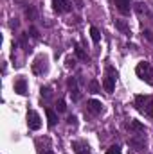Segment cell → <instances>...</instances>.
I'll use <instances>...</instances> for the list:
<instances>
[{"label": "cell", "instance_id": "obj_1", "mask_svg": "<svg viewBox=\"0 0 153 154\" xmlns=\"http://www.w3.org/2000/svg\"><path fill=\"white\" fill-rule=\"evenodd\" d=\"M135 106L141 113L148 116H153V97L150 95H137L135 97Z\"/></svg>", "mask_w": 153, "mask_h": 154}, {"label": "cell", "instance_id": "obj_14", "mask_svg": "<svg viewBox=\"0 0 153 154\" xmlns=\"http://www.w3.org/2000/svg\"><path fill=\"white\" fill-rule=\"evenodd\" d=\"M115 27L122 32V34H126V36H130V27L126 25V22L124 20H115Z\"/></svg>", "mask_w": 153, "mask_h": 154}, {"label": "cell", "instance_id": "obj_27", "mask_svg": "<svg viewBox=\"0 0 153 154\" xmlns=\"http://www.w3.org/2000/svg\"><path fill=\"white\" fill-rule=\"evenodd\" d=\"M67 66H74V59H67Z\"/></svg>", "mask_w": 153, "mask_h": 154}, {"label": "cell", "instance_id": "obj_26", "mask_svg": "<svg viewBox=\"0 0 153 154\" xmlns=\"http://www.w3.org/2000/svg\"><path fill=\"white\" fill-rule=\"evenodd\" d=\"M16 27H18V22H16V20H15V22H11V29H16Z\"/></svg>", "mask_w": 153, "mask_h": 154}, {"label": "cell", "instance_id": "obj_17", "mask_svg": "<svg viewBox=\"0 0 153 154\" xmlns=\"http://www.w3.org/2000/svg\"><path fill=\"white\" fill-rule=\"evenodd\" d=\"M90 36H92V41L94 43H99L101 41V32L97 27H90Z\"/></svg>", "mask_w": 153, "mask_h": 154}, {"label": "cell", "instance_id": "obj_10", "mask_svg": "<svg viewBox=\"0 0 153 154\" xmlns=\"http://www.w3.org/2000/svg\"><path fill=\"white\" fill-rule=\"evenodd\" d=\"M15 91H16L18 95H25V93H27V81H25L24 77H20V79L15 81Z\"/></svg>", "mask_w": 153, "mask_h": 154}, {"label": "cell", "instance_id": "obj_19", "mask_svg": "<svg viewBox=\"0 0 153 154\" xmlns=\"http://www.w3.org/2000/svg\"><path fill=\"white\" fill-rule=\"evenodd\" d=\"M25 16H27L29 20H34V18H36V11H34V7L29 5V7L25 9Z\"/></svg>", "mask_w": 153, "mask_h": 154}, {"label": "cell", "instance_id": "obj_13", "mask_svg": "<svg viewBox=\"0 0 153 154\" xmlns=\"http://www.w3.org/2000/svg\"><path fill=\"white\" fill-rule=\"evenodd\" d=\"M45 115H47V122H49V125H50V127H52V125H56V122H58V115H56V111H54V109L45 108Z\"/></svg>", "mask_w": 153, "mask_h": 154}, {"label": "cell", "instance_id": "obj_4", "mask_svg": "<svg viewBox=\"0 0 153 154\" xmlns=\"http://www.w3.org/2000/svg\"><path fill=\"white\" fill-rule=\"evenodd\" d=\"M47 70H49V59H47V56L41 54V56H38L34 59V63H33V72L36 75H43Z\"/></svg>", "mask_w": 153, "mask_h": 154}, {"label": "cell", "instance_id": "obj_15", "mask_svg": "<svg viewBox=\"0 0 153 154\" xmlns=\"http://www.w3.org/2000/svg\"><path fill=\"white\" fill-rule=\"evenodd\" d=\"M130 129H132V131H135V133H141V134L146 131V127H144L139 120H132V122H130Z\"/></svg>", "mask_w": 153, "mask_h": 154}, {"label": "cell", "instance_id": "obj_24", "mask_svg": "<svg viewBox=\"0 0 153 154\" xmlns=\"http://www.w3.org/2000/svg\"><path fill=\"white\" fill-rule=\"evenodd\" d=\"M29 32H31V36H33V38H38V36H40L36 27H31V29H29Z\"/></svg>", "mask_w": 153, "mask_h": 154}, {"label": "cell", "instance_id": "obj_3", "mask_svg": "<svg viewBox=\"0 0 153 154\" xmlns=\"http://www.w3.org/2000/svg\"><path fill=\"white\" fill-rule=\"evenodd\" d=\"M115 81H117V72L114 70V66H106V74H105V81H103V88H105V91H108V93L114 91Z\"/></svg>", "mask_w": 153, "mask_h": 154}, {"label": "cell", "instance_id": "obj_8", "mask_svg": "<svg viewBox=\"0 0 153 154\" xmlns=\"http://www.w3.org/2000/svg\"><path fill=\"white\" fill-rule=\"evenodd\" d=\"M86 109H88V113H92V115H99V113L103 111V104H101V100L90 99V100L86 102Z\"/></svg>", "mask_w": 153, "mask_h": 154}, {"label": "cell", "instance_id": "obj_23", "mask_svg": "<svg viewBox=\"0 0 153 154\" xmlns=\"http://www.w3.org/2000/svg\"><path fill=\"white\" fill-rule=\"evenodd\" d=\"M67 122H69V125H74V127L77 125V118H76V116H69V120H67Z\"/></svg>", "mask_w": 153, "mask_h": 154}, {"label": "cell", "instance_id": "obj_18", "mask_svg": "<svg viewBox=\"0 0 153 154\" xmlns=\"http://www.w3.org/2000/svg\"><path fill=\"white\" fill-rule=\"evenodd\" d=\"M99 90H101L99 82H97V81H90V84H88V91H90V93H99Z\"/></svg>", "mask_w": 153, "mask_h": 154}, {"label": "cell", "instance_id": "obj_12", "mask_svg": "<svg viewBox=\"0 0 153 154\" xmlns=\"http://www.w3.org/2000/svg\"><path fill=\"white\" fill-rule=\"evenodd\" d=\"M72 149H74V152L76 154H90V149H88V145L85 143V142H72Z\"/></svg>", "mask_w": 153, "mask_h": 154}, {"label": "cell", "instance_id": "obj_28", "mask_svg": "<svg viewBox=\"0 0 153 154\" xmlns=\"http://www.w3.org/2000/svg\"><path fill=\"white\" fill-rule=\"evenodd\" d=\"M43 154H54V152L52 151H47V152H43Z\"/></svg>", "mask_w": 153, "mask_h": 154}, {"label": "cell", "instance_id": "obj_20", "mask_svg": "<svg viewBox=\"0 0 153 154\" xmlns=\"http://www.w3.org/2000/svg\"><path fill=\"white\" fill-rule=\"evenodd\" d=\"M40 93H41V97L49 99V97H50V88H49V86H43V88L40 90Z\"/></svg>", "mask_w": 153, "mask_h": 154}, {"label": "cell", "instance_id": "obj_21", "mask_svg": "<svg viewBox=\"0 0 153 154\" xmlns=\"http://www.w3.org/2000/svg\"><path fill=\"white\" fill-rule=\"evenodd\" d=\"M121 152H122V151H121V147H119V145H112V147L106 151V154H121Z\"/></svg>", "mask_w": 153, "mask_h": 154}, {"label": "cell", "instance_id": "obj_6", "mask_svg": "<svg viewBox=\"0 0 153 154\" xmlns=\"http://www.w3.org/2000/svg\"><path fill=\"white\" fill-rule=\"evenodd\" d=\"M52 7H54L56 13H69L72 9V2L70 0H54Z\"/></svg>", "mask_w": 153, "mask_h": 154}, {"label": "cell", "instance_id": "obj_9", "mask_svg": "<svg viewBox=\"0 0 153 154\" xmlns=\"http://www.w3.org/2000/svg\"><path fill=\"white\" fill-rule=\"evenodd\" d=\"M128 143H130L133 149H137V151H144V149H146V140H144V136L130 138V140H128Z\"/></svg>", "mask_w": 153, "mask_h": 154}, {"label": "cell", "instance_id": "obj_5", "mask_svg": "<svg viewBox=\"0 0 153 154\" xmlns=\"http://www.w3.org/2000/svg\"><path fill=\"white\" fill-rule=\"evenodd\" d=\"M27 125H29V129H33V131H38L40 127H41V118L36 111H27Z\"/></svg>", "mask_w": 153, "mask_h": 154}, {"label": "cell", "instance_id": "obj_7", "mask_svg": "<svg viewBox=\"0 0 153 154\" xmlns=\"http://www.w3.org/2000/svg\"><path fill=\"white\" fill-rule=\"evenodd\" d=\"M67 86H69V91H70V97H72V100L77 102L79 99H81V93H79V88H77V81L74 77H70L69 81H67Z\"/></svg>", "mask_w": 153, "mask_h": 154}, {"label": "cell", "instance_id": "obj_22", "mask_svg": "<svg viewBox=\"0 0 153 154\" xmlns=\"http://www.w3.org/2000/svg\"><path fill=\"white\" fill-rule=\"evenodd\" d=\"M67 109V106H65V100H58V111L60 113H63Z\"/></svg>", "mask_w": 153, "mask_h": 154}, {"label": "cell", "instance_id": "obj_11", "mask_svg": "<svg viewBox=\"0 0 153 154\" xmlns=\"http://www.w3.org/2000/svg\"><path fill=\"white\" fill-rule=\"evenodd\" d=\"M115 5H117L119 13L128 14V13H130V9H132V0H115Z\"/></svg>", "mask_w": 153, "mask_h": 154}, {"label": "cell", "instance_id": "obj_2", "mask_svg": "<svg viewBox=\"0 0 153 154\" xmlns=\"http://www.w3.org/2000/svg\"><path fill=\"white\" fill-rule=\"evenodd\" d=\"M135 74L141 81H144L146 84H153V68L148 61H141L135 68Z\"/></svg>", "mask_w": 153, "mask_h": 154}, {"label": "cell", "instance_id": "obj_25", "mask_svg": "<svg viewBox=\"0 0 153 154\" xmlns=\"http://www.w3.org/2000/svg\"><path fill=\"white\" fill-rule=\"evenodd\" d=\"M144 34H146V38L150 39V41H153V34L150 32V31H144Z\"/></svg>", "mask_w": 153, "mask_h": 154}, {"label": "cell", "instance_id": "obj_16", "mask_svg": "<svg viewBox=\"0 0 153 154\" xmlns=\"http://www.w3.org/2000/svg\"><path fill=\"white\" fill-rule=\"evenodd\" d=\"M76 56L81 59V61H88V59H90V57H88V54L83 50V47H81V45H77V43H76Z\"/></svg>", "mask_w": 153, "mask_h": 154}]
</instances>
